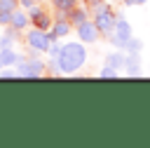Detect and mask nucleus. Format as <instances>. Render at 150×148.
<instances>
[{"label":"nucleus","mask_w":150,"mask_h":148,"mask_svg":"<svg viewBox=\"0 0 150 148\" xmlns=\"http://www.w3.org/2000/svg\"><path fill=\"white\" fill-rule=\"evenodd\" d=\"M87 61V49L82 42H68L61 47V54L56 56V66L61 73H75L84 66Z\"/></svg>","instance_id":"obj_1"},{"label":"nucleus","mask_w":150,"mask_h":148,"mask_svg":"<svg viewBox=\"0 0 150 148\" xmlns=\"http://www.w3.org/2000/svg\"><path fill=\"white\" fill-rule=\"evenodd\" d=\"M131 38H134L131 23H129L127 19H122V16L117 14L115 28H112V33L108 35V40L112 42V47H117V49H127V45H129V40H131Z\"/></svg>","instance_id":"obj_2"},{"label":"nucleus","mask_w":150,"mask_h":148,"mask_svg":"<svg viewBox=\"0 0 150 148\" xmlns=\"http://www.w3.org/2000/svg\"><path fill=\"white\" fill-rule=\"evenodd\" d=\"M91 19H94L96 28L101 31V35H110V33H112V28H115L117 14L112 12V7H110V5H105V7H101L98 12H94V14H91Z\"/></svg>","instance_id":"obj_3"},{"label":"nucleus","mask_w":150,"mask_h":148,"mask_svg":"<svg viewBox=\"0 0 150 148\" xmlns=\"http://www.w3.org/2000/svg\"><path fill=\"white\" fill-rule=\"evenodd\" d=\"M26 45L30 49H35V52H47L49 45H52V35H49V31H42L38 26H33L26 33Z\"/></svg>","instance_id":"obj_4"},{"label":"nucleus","mask_w":150,"mask_h":148,"mask_svg":"<svg viewBox=\"0 0 150 148\" xmlns=\"http://www.w3.org/2000/svg\"><path fill=\"white\" fill-rule=\"evenodd\" d=\"M16 70H19V78H42L45 63H42L40 59H35V56H30V59H19Z\"/></svg>","instance_id":"obj_5"},{"label":"nucleus","mask_w":150,"mask_h":148,"mask_svg":"<svg viewBox=\"0 0 150 148\" xmlns=\"http://www.w3.org/2000/svg\"><path fill=\"white\" fill-rule=\"evenodd\" d=\"M28 16H30V23L38 26V28H42V31H49L52 23H54V19L49 16V12L45 7H40V5H33L28 9Z\"/></svg>","instance_id":"obj_6"},{"label":"nucleus","mask_w":150,"mask_h":148,"mask_svg":"<svg viewBox=\"0 0 150 148\" xmlns=\"http://www.w3.org/2000/svg\"><path fill=\"white\" fill-rule=\"evenodd\" d=\"M75 33H77L80 42H84V45H89V42H96V40H98V35H101V31L96 28L94 19H87L84 23L75 26Z\"/></svg>","instance_id":"obj_7"},{"label":"nucleus","mask_w":150,"mask_h":148,"mask_svg":"<svg viewBox=\"0 0 150 148\" xmlns=\"http://www.w3.org/2000/svg\"><path fill=\"white\" fill-rule=\"evenodd\" d=\"M73 31V23L63 16V14H59L56 19H54V23H52V28H49V35H52V40H61L63 35H68Z\"/></svg>","instance_id":"obj_8"},{"label":"nucleus","mask_w":150,"mask_h":148,"mask_svg":"<svg viewBox=\"0 0 150 148\" xmlns=\"http://www.w3.org/2000/svg\"><path fill=\"white\" fill-rule=\"evenodd\" d=\"M28 23H30V16H28V12L23 9V7H16L14 12H12V19H9V26L14 28V31H26L28 28Z\"/></svg>","instance_id":"obj_9"},{"label":"nucleus","mask_w":150,"mask_h":148,"mask_svg":"<svg viewBox=\"0 0 150 148\" xmlns=\"http://www.w3.org/2000/svg\"><path fill=\"white\" fill-rule=\"evenodd\" d=\"M89 16H91V12L87 9V5H84V7H82V5H75V7L66 14V19L73 23V28H75V26H80V23H84Z\"/></svg>","instance_id":"obj_10"},{"label":"nucleus","mask_w":150,"mask_h":148,"mask_svg":"<svg viewBox=\"0 0 150 148\" xmlns=\"http://www.w3.org/2000/svg\"><path fill=\"white\" fill-rule=\"evenodd\" d=\"M19 54L14 52V47H5V49H0V63H2V68H9V66H16L19 63Z\"/></svg>","instance_id":"obj_11"},{"label":"nucleus","mask_w":150,"mask_h":148,"mask_svg":"<svg viewBox=\"0 0 150 148\" xmlns=\"http://www.w3.org/2000/svg\"><path fill=\"white\" fill-rule=\"evenodd\" d=\"M75 5H77V0H52V7L56 9V14H63V16H66Z\"/></svg>","instance_id":"obj_12"},{"label":"nucleus","mask_w":150,"mask_h":148,"mask_svg":"<svg viewBox=\"0 0 150 148\" xmlns=\"http://www.w3.org/2000/svg\"><path fill=\"white\" fill-rule=\"evenodd\" d=\"M124 68L129 70V75H138V54H136V52H129V54H127Z\"/></svg>","instance_id":"obj_13"},{"label":"nucleus","mask_w":150,"mask_h":148,"mask_svg":"<svg viewBox=\"0 0 150 148\" xmlns=\"http://www.w3.org/2000/svg\"><path fill=\"white\" fill-rule=\"evenodd\" d=\"M124 59H127V54H122V52H112V54H108L105 63L120 70V68H124Z\"/></svg>","instance_id":"obj_14"},{"label":"nucleus","mask_w":150,"mask_h":148,"mask_svg":"<svg viewBox=\"0 0 150 148\" xmlns=\"http://www.w3.org/2000/svg\"><path fill=\"white\" fill-rule=\"evenodd\" d=\"M19 7V0H0V12H14Z\"/></svg>","instance_id":"obj_15"},{"label":"nucleus","mask_w":150,"mask_h":148,"mask_svg":"<svg viewBox=\"0 0 150 148\" xmlns=\"http://www.w3.org/2000/svg\"><path fill=\"white\" fill-rule=\"evenodd\" d=\"M98 78H105V80H108V78H117V68H112V66H108V63H105V66L101 68Z\"/></svg>","instance_id":"obj_16"},{"label":"nucleus","mask_w":150,"mask_h":148,"mask_svg":"<svg viewBox=\"0 0 150 148\" xmlns=\"http://www.w3.org/2000/svg\"><path fill=\"white\" fill-rule=\"evenodd\" d=\"M61 47H63V45H59L56 40H52V45H49V49H47V54H49L52 59H56V56L61 54Z\"/></svg>","instance_id":"obj_17"},{"label":"nucleus","mask_w":150,"mask_h":148,"mask_svg":"<svg viewBox=\"0 0 150 148\" xmlns=\"http://www.w3.org/2000/svg\"><path fill=\"white\" fill-rule=\"evenodd\" d=\"M141 40H136V38H131L129 40V45H127V52H136V54H141Z\"/></svg>","instance_id":"obj_18"},{"label":"nucleus","mask_w":150,"mask_h":148,"mask_svg":"<svg viewBox=\"0 0 150 148\" xmlns=\"http://www.w3.org/2000/svg\"><path fill=\"white\" fill-rule=\"evenodd\" d=\"M0 78H19V70H12V66L9 68H2L0 70Z\"/></svg>","instance_id":"obj_19"},{"label":"nucleus","mask_w":150,"mask_h":148,"mask_svg":"<svg viewBox=\"0 0 150 148\" xmlns=\"http://www.w3.org/2000/svg\"><path fill=\"white\" fill-rule=\"evenodd\" d=\"M9 19H12V12H0V26H9Z\"/></svg>","instance_id":"obj_20"},{"label":"nucleus","mask_w":150,"mask_h":148,"mask_svg":"<svg viewBox=\"0 0 150 148\" xmlns=\"http://www.w3.org/2000/svg\"><path fill=\"white\" fill-rule=\"evenodd\" d=\"M33 5H35V0H19V7H23L26 12H28V9L33 7Z\"/></svg>","instance_id":"obj_21"},{"label":"nucleus","mask_w":150,"mask_h":148,"mask_svg":"<svg viewBox=\"0 0 150 148\" xmlns=\"http://www.w3.org/2000/svg\"><path fill=\"white\" fill-rule=\"evenodd\" d=\"M122 2H124V5H129V7H131V5H145V2H148V0H122Z\"/></svg>","instance_id":"obj_22"},{"label":"nucleus","mask_w":150,"mask_h":148,"mask_svg":"<svg viewBox=\"0 0 150 148\" xmlns=\"http://www.w3.org/2000/svg\"><path fill=\"white\" fill-rule=\"evenodd\" d=\"M108 2H117V0H108Z\"/></svg>","instance_id":"obj_23"},{"label":"nucleus","mask_w":150,"mask_h":148,"mask_svg":"<svg viewBox=\"0 0 150 148\" xmlns=\"http://www.w3.org/2000/svg\"><path fill=\"white\" fill-rule=\"evenodd\" d=\"M0 70H2V63H0Z\"/></svg>","instance_id":"obj_24"}]
</instances>
